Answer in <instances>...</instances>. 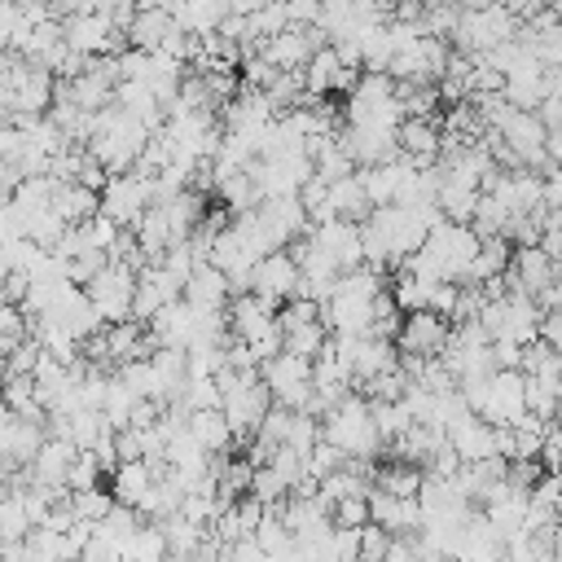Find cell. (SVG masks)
<instances>
[{
  "mask_svg": "<svg viewBox=\"0 0 562 562\" xmlns=\"http://www.w3.org/2000/svg\"><path fill=\"white\" fill-rule=\"evenodd\" d=\"M184 294V285L162 268V263H145L136 272V303H132V321L136 325H149L167 303H176Z\"/></svg>",
  "mask_w": 562,
  "mask_h": 562,
  "instance_id": "12",
  "label": "cell"
},
{
  "mask_svg": "<svg viewBox=\"0 0 562 562\" xmlns=\"http://www.w3.org/2000/svg\"><path fill=\"white\" fill-rule=\"evenodd\" d=\"M509 263H514V241H509V237H487V241L479 246L474 268H470V285H492V281H501V277L509 272Z\"/></svg>",
  "mask_w": 562,
  "mask_h": 562,
  "instance_id": "22",
  "label": "cell"
},
{
  "mask_svg": "<svg viewBox=\"0 0 562 562\" xmlns=\"http://www.w3.org/2000/svg\"><path fill=\"white\" fill-rule=\"evenodd\" d=\"M140 527H145V522H140V514L114 501V509H110V514H105V518L92 527V536H101V540H110V544H119V549H123V544H127V540H132Z\"/></svg>",
  "mask_w": 562,
  "mask_h": 562,
  "instance_id": "26",
  "label": "cell"
},
{
  "mask_svg": "<svg viewBox=\"0 0 562 562\" xmlns=\"http://www.w3.org/2000/svg\"><path fill=\"white\" fill-rule=\"evenodd\" d=\"M422 562H457L452 553H422Z\"/></svg>",
  "mask_w": 562,
  "mask_h": 562,
  "instance_id": "36",
  "label": "cell"
},
{
  "mask_svg": "<svg viewBox=\"0 0 562 562\" xmlns=\"http://www.w3.org/2000/svg\"><path fill=\"white\" fill-rule=\"evenodd\" d=\"M540 321H544V307L527 294H496L487 299L479 325L487 329L492 342H514V347H531L540 338Z\"/></svg>",
  "mask_w": 562,
  "mask_h": 562,
  "instance_id": "4",
  "label": "cell"
},
{
  "mask_svg": "<svg viewBox=\"0 0 562 562\" xmlns=\"http://www.w3.org/2000/svg\"><path fill=\"white\" fill-rule=\"evenodd\" d=\"M75 457H79V448H75L70 439L48 435V439L40 443L35 461L26 465V470H31V483L53 487V492H70V465H75Z\"/></svg>",
  "mask_w": 562,
  "mask_h": 562,
  "instance_id": "15",
  "label": "cell"
},
{
  "mask_svg": "<svg viewBox=\"0 0 562 562\" xmlns=\"http://www.w3.org/2000/svg\"><path fill=\"white\" fill-rule=\"evenodd\" d=\"M391 531L386 527H373V522H364L360 527V562H382L386 558V549H391Z\"/></svg>",
  "mask_w": 562,
  "mask_h": 562,
  "instance_id": "31",
  "label": "cell"
},
{
  "mask_svg": "<svg viewBox=\"0 0 562 562\" xmlns=\"http://www.w3.org/2000/svg\"><path fill=\"white\" fill-rule=\"evenodd\" d=\"M184 430H189V435L198 439V448H202V452H211V457L228 452V443H233V426L224 422V413H220V408H206V413H189Z\"/></svg>",
  "mask_w": 562,
  "mask_h": 562,
  "instance_id": "23",
  "label": "cell"
},
{
  "mask_svg": "<svg viewBox=\"0 0 562 562\" xmlns=\"http://www.w3.org/2000/svg\"><path fill=\"white\" fill-rule=\"evenodd\" d=\"M176 18L167 9L158 13H136L132 26H127V48H140V53H162V44L176 35Z\"/></svg>",
  "mask_w": 562,
  "mask_h": 562,
  "instance_id": "19",
  "label": "cell"
},
{
  "mask_svg": "<svg viewBox=\"0 0 562 562\" xmlns=\"http://www.w3.org/2000/svg\"><path fill=\"white\" fill-rule=\"evenodd\" d=\"M479 246H483V237H479L470 224L439 220V224L430 228L426 246H422L404 268H413V272H422V277H430V281H457V285H465V281H470V268H474V259H479Z\"/></svg>",
  "mask_w": 562,
  "mask_h": 562,
  "instance_id": "1",
  "label": "cell"
},
{
  "mask_svg": "<svg viewBox=\"0 0 562 562\" xmlns=\"http://www.w3.org/2000/svg\"><path fill=\"white\" fill-rule=\"evenodd\" d=\"M259 378H263V386L272 391V404L294 408V413H307V404H312V395H316V364H312V360H303V356H294V351H281V356H272V360L259 369Z\"/></svg>",
  "mask_w": 562,
  "mask_h": 562,
  "instance_id": "6",
  "label": "cell"
},
{
  "mask_svg": "<svg viewBox=\"0 0 562 562\" xmlns=\"http://www.w3.org/2000/svg\"><path fill=\"white\" fill-rule=\"evenodd\" d=\"M162 470H167V465H158V461H119L114 474H110V496H114L119 505H127V509H140L145 492L154 487V479H158Z\"/></svg>",
  "mask_w": 562,
  "mask_h": 562,
  "instance_id": "16",
  "label": "cell"
},
{
  "mask_svg": "<svg viewBox=\"0 0 562 562\" xmlns=\"http://www.w3.org/2000/svg\"><path fill=\"white\" fill-rule=\"evenodd\" d=\"M79 562H123V549H119V544H110V540H101V536H92V540L83 544Z\"/></svg>",
  "mask_w": 562,
  "mask_h": 562,
  "instance_id": "33",
  "label": "cell"
},
{
  "mask_svg": "<svg viewBox=\"0 0 562 562\" xmlns=\"http://www.w3.org/2000/svg\"><path fill=\"white\" fill-rule=\"evenodd\" d=\"M123 562H167V536L158 522H145L127 544H123Z\"/></svg>",
  "mask_w": 562,
  "mask_h": 562,
  "instance_id": "27",
  "label": "cell"
},
{
  "mask_svg": "<svg viewBox=\"0 0 562 562\" xmlns=\"http://www.w3.org/2000/svg\"><path fill=\"white\" fill-rule=\"evenodd\" d=\"M452 321L439 312H408L400 334H395V351L400 356H417V360H439L448 347Z\"/></svg>",
  "mask_w": 562,
  "mask_h": 562,
  "instance_id": "9",
  "label": "cell"
},
{
  "mask_svg": "<svg viewBox=\"0 0 562 562\" xmlns=\"http://www.w3.org/2000/svg\"><path fill=\"white\" fill-rule=\"evenodd\" d=\"M31 531H35V522L26 514L22 487H4L0 492V544H22Z\"/></svg>",
  "mask_w": 562,
  "mask_h": 562,
  "instance_id": "24",
  "label": "cell"
},
{
  "mask_svg": "<svg viewBox=\"0 0 562 562\" xmlns=\"http://www.w3.org/2000/svg\"><path fill=\"white\" fill-rule=\"evenodd\" d=\"M342 461H347V457H342L334 443H325V439H321V443L307 452V465H303V470H307V479H312V483H321V479H329Z\"/></svg>",
  "mask_w": 562,
  "mask_h": 562,
  "instance_id": "30",
  "label": "cell"
},
{
  "mask_svg": "<svg viewBox=\"0 0 562 562\" xmlns=\"http://www.w3.org/2000/svg\"><path fill=\"white\" fill-rule=\"evenodd\" d=\"M312 241L334 259V268L347 277L356 268H364V241H360V224L351 220H329V224H316L312 228Z\"/></svg>",
  "mask_w": 562,
  "mask_h": 562,
  "instance_id": "13",
  "label": "cell"
},
{
  "mask_svg": "<svg viewBox=\"0 0 562 562\" xmlns=\"http://www.w3.org/2000/svg\"><path fill=\"white\" fill-rule=\"evenodd\" d=\"M321 435H325V443H334L351 461H373L386 448V439H382V430L373 422V404L360 391H351L342 404H334L321 417Z\"/></svg>",
  "mask_w": 562,
  "mask_h": 562,
  "instance_id": "3",
  "label": "cell"
},
{
  "mask_svg": "<svg viewBox=\"0 0 562 562\" xmlns=\"http://www.w3.org/2000/svg\"><path fill=\"white\" fill-rule=\"evenodd\" d=\"M83 294L92 299V307H97V316H101L105 325H123V321H132V303H136V268H127V263H105V268L83 285Z\"/></svg>",
  "mask_w": 562,
  "mask_h": 562,
  "instance_id": "7",
  "label": "cell"
},
{
  "mask_svg": "<svg viewBox=\"0 0 562 562\" xmlns=\"http://www.w3.org/2000/svg\"><path fill=\"white\" fill-rule=\"evenodd\" d=\"M250 496L259 501V505H268V509H277V505H285V496H290V483L272 470V465H255V474H250Z\"/></svg>",
  "mask_w": 562,
  "mask_h": 562,
  "instance_id": "28",
  "label": "cell"
},
{
  "mask_svg": "<svg viewBox=\"0 0 562 562\" xmlns=\"http://www.w3.org/2000/svg\"><path fill=\"white\" fill-rule=\"evenodd\" d=\"M329 215L334 220H351V224H364L373 215V202H369V193L360 184V171L329 184Z\"/></svg>",
  "mask_w": 562,
  "mask_h": 562,
  "instance_id": "18",
  "label": "cell"
},
{
  "mask_svg": "<svg viewBox=\"0 0 562 562\" xmlns=\"http://www.w3.org/2000/svg\"><path fill=\"white\" fill-rule=\"evenodd\" d=\"M53 211H57L66 224H88L92 215H101V193L88 189V184H57Z\"/></svg>",
  "mask_w": 562,
  "mask_h": 562,
  "instance_id": "21",
  "label": "cell"
},
{
  "mask_svg": "<svg viewBox=\"0 0 562 562\" xmlns=\"http://www.w3.org/2000/svg\"><path fill=\"white\" fill-rule=\"evenodd\" d=\"M180 299L193 303V307H202V312H228L233 285H228V277H224L215 263H202V268H193V277L184 281V294H180Z\"/></svg>",
  "mask_w": 562,
  "mask_h": 562,
  "instance_id": "17",
  "label": "cell"
},
{
  "mask_svg": "<svg viewBox=\"0 0 562 562\" xmlns=\"http://www.w3.org/2000/svg\"><path fill=\"white\" fill-rule=\"evenodd\" d=\"M369 522V496H351L334 505V527H364Z\"/></svg>",
  "mask_w": 562,
  "mask_h": 562,
  "instance_id": "32",
  "label": "cell"
},
{
  "mask_svg": "<svg viewBox=\"0 0 562 562\" xmlns=\"http://www.w3.org/2000/svg\"><path fill=\"white\" fill-rule=\"evenodd\" d=\"M382 294V272H373L369 263L347 272L338 281V290L329 294V303L321 307V321L329 334H347V338H369L373 329V299Z\"/></svg>",
  "mask_w": 562,
  "mask_h": 562,
  "instance_id": "2",
  "label": "cell"
},
{
  "mask_svg": "<svg viewBox=\"0 0 562 562\" xmlns=\"http://www.w3.org/2000/svg\"><path fill=\"white\" fill-rule=\"evenodd\" d=\"M518 18L505 9V4H483V9H461V22H457V31H452V44H457V53L461 57H487V53H496L501 44H509L514 35H518Z\"/></svg>",
  "mask_w": 562,
  "mask_h": 562,
  "instance_id": "5",
  "label": "cell"
},
{
  "mask_svg": "<svg viewBox=\"0 0 562 562\" xmlns=\"http://www.w3.org/2000/svg\"><path fill=\"white\" fill-rule=\"evenodd\" d=\"M549 9H553V18L562 22V0H549Z\"/></svg>",
  "mask_w": 562,
  "mask_h": 562,
  "instance_id": "37",
  "label": "cell"
},
{
  "mask_svg": "<svg viewBox=\"0 0 562 562\" xmlns=\"http://www.w3.org/2000/svg\"><path fill=\"white\" fill-rule=\"evenodd\" d=\"M250 294H259L263 303L281 307L290 299H299V263L290 250H272L255 263V277H250Z\"/></svg>",
  "mask_w": 562,
  "mask_h": 562,
  "instance_id": "10",
  "label": "cell"
},
{
  "mask_svg": "<svg viewBox=\"0 0 562 562\" xmlns=\"http://www.w3.org/2000/svg\"><path fill=\"white\" fill-rule=\"evenodd\" d=\"M544 154H549V167H553V171H562V127H553V132H549Z\"/></svg>",
  "mask_w": 562,
  "mask_h": 562,
  "instance_id": "34",
  "label": "cell"
},
{
  "mask_svg": "<svg viewBox=\"0 0 562 562\" xmlns=\"http://www.w3.org/2000/svg\"><path fill=\"white\" fill-rule=\"evenodd\" d=\"M369 522L386 527L391 536H417L422 531V505H417V496H395V492L369 487Z\"/></svg>",
  "mask_w": 562,
  "mask_h": 562,
  "instance_id": "14",
  "label": "cell"
},
{
  "mask_svg": "<svg viewBox=\"0 0 562 562\" xmlns=\"http://www.w3.org/2000/svg\"><path fill=\"white\" fill-rule=\"evenodd\" d=\"M263 4H268V0H228V9H233V13H241V18H250V13H259Z\"/></svg>",
  "mask_w": 562,
  "mask_h": 562,
  "instance_id": "35",
  "label": "cell"
},
{
  "mask_svg": "<svg viewBox=\"0 0 562 562\" xmlns=\"http://www.w3.org/2000/svg\"><path fill=\"white\" fill-rule=\"evenodd\" d=\"M149 206H154V180L140 171L110 176L101 189V215H110L119 228H136Z\"/></svg>",
  "mask_w": 562,
  "mask_h": 562,
  "instance_id": "8",
  "label": "cell"
},
{
  "mask_svg": "<svg viewBox=\"0 0 562 562\" xmlns=\"http://www.w3.org/2000/svg\"><path fill=\"white\" fill-rule=\"evenodd\" d=\"M422 479H426V470H422V465H408V461H391V465H382V470H378L373 487H382V492H395V496H417V492H422Z\"/></svg>",
  "mask_w": 562,
  "mask_h": 562,
  "instance_id": "25",
  "label": "cell"
},
{
  "mask_svg": "<svg viewBox=\"0 0 562 562\" xmlns=\"http://www.w3.org/2000/svg\"><path fill=\"white\" fill-rule=\"evenodd\" d=\"M435 290H439V281H430V277H422V272H413V268H395L391 299H395V307H400L404 316H408V312H430Z\"/></svg>",
  "mask_w": 562,
  "mask_h": 562,
  "instance_id": "20",
  "label": "cell"
},
{
  "mask_svg": "<svg viewBox=\"0 0 562 562\" xmlns=\"http://www.w3.org/2000/svg\"><path fill=\"white\" fill-rule=\"evenodd\" d=\"M114 509V496L105 492V487H88V492H70V514H75V522H101L105 514Z\"/></svg>",
  "mask_w": 562,
  "mask_h": 562,
  "instance_id": "29",
  "label": "cell"
},
{
  "mask_svg": "<svg viewBox=\"0 0 562 562\" xmlns=\"http://www.w3.org/2000/svg\"><path fill=\"white\" fill-rule=\"evenodd\" d=\"M448 448L457 452L461 465L496 461V457H501V426L483 422L479 413H465L457 426H448Z\"/></svg>",
  "mask_w": 562,
  "mask_h": 562,
  "instance_id": "11",
  "label": "cell"
}]
</instances>
